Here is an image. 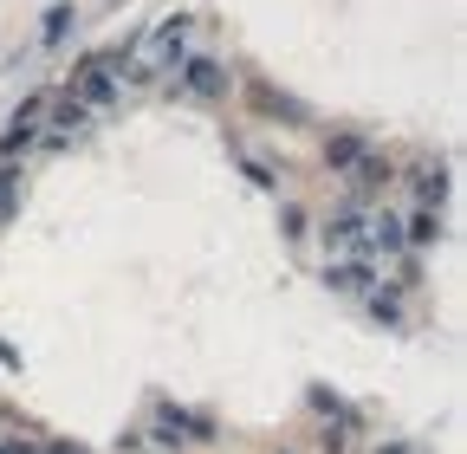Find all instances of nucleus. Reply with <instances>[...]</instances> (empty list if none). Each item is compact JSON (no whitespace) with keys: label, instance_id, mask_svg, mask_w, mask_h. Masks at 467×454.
I'll list each match as a JSON object with an SVG mask.
<instances>
[{"label":"nucleus","instance_id":"1","mask_svg":"<svg viewBox=\"0 0 467 454\" xmlns=\"http://www.w3.org/2000/svg\"><path fill=\"white\" fill-rule=\"evenodd\" d=\"M110 91H117V52H98V59L78 72V104L91 110V104H104Z\"/></svg>","mask_w":467,"mask_h":454},{"label":"nucleus","instance_id":"2","mask_svg":"<svg viewBox=\"0 0 467 454\" xmlns=\"http://www.w3.org/2000/svg\"><path fill=\"white\" fill-rule=\"evenodd\" d=\"M227 78H221V66H208V59H189L182 66V91H195V98H214Z\"/></svg>","mask_w":467,"mask_h":454},{"label":"nucleus","instance_id":"3","mask_svg":"<svg viewBox=\"0 0 467 454\" xmlns=\"http://www.w3.org/2000/svg\"><path fill=\"white\" fill-rule=\"evenodd\" d=\"M182 33H189L182 20H169V26L156 33V46H150V59H175V52H182Z\"/></svg>","mask_w":467,"mask_h":454},{"label":"nucleus","instance_id":"4","mask_svg":"<svg viewBox=\"0 0 467 454\" xmlns=\"http://www.w3.org/2000/svg\"><path fill=\"white\" fill-rule=\"evenodd\" d=\"M14 195H20V176H14V169H0V221L14 214Z\"/></svg>","mask_w":467,"mask_h":454}]
</instances>
